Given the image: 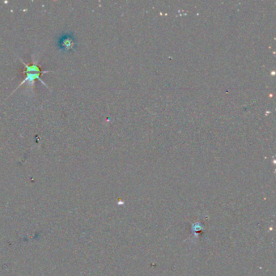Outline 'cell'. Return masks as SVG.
I'll use <instances>...</instances> for the list:
<instances>
[{"label":"cell","instance_id":"6da1fadb","mask_svg":"<svg viewBox=\"0 0 276 276\" xmlns=\"http://www.w3.org/2000/svg\"><path fill=\"white\" fill-rule=\"evenodd\" d=\"M20 60L23 62L24 67H25V70L23 71V74L25 75V77L22 82L20 83V85L18 86L17 89H19L20 86H22V85H25L26 83H28V84H29V85H31V86H34V84L36 80H39L44 86L47 88L46 84L41 79V76L43 75V74L50 72V71H43V70H42V67H41L40 65L38 64L37 61L32 60L31 62L26 63V62H24L22 59H20Z\"/></svg>","mask_w":276,"mask_h":276},{"label":"cell","instance_id":"7a4b0ae2","mask_svg":"<svg viewBox=\"0 0 276 276\" xmlns=\"http://www.w3.org/2000/svg\"><path fill=\"white\" fill-rule=\"evenodd\" d=\"M76 46V38L71 33H64L57 39V47L60 51H72Z\"/></svg>","mask_w":276,"mask_h":276}]
</instances>
